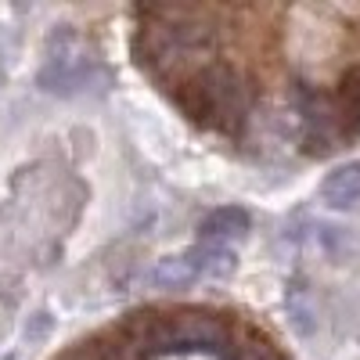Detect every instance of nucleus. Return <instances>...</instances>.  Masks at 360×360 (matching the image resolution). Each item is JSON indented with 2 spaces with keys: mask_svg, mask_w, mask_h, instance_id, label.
Masks as SVG:
<instances>
[{
  "mask_svg": "<svg viewBox=\"0 0 360 360\" xmlns=\"http://www.w3.org/2000/svg\"><path fill=\"white\" fill-rule=\"evenodd\" d=\"M274 62L234 25L231 4L134 8V62L176 108L209 90L281 76L252 159H324L360 137V4H256Z\"/></svg>",
  "mask_w": 360,
  "mask_h": 360,
  "instance_id": "f257e3e1",
  "label": "nucleus"
},
{
  "mask_svg": "<svg viewBox=\"0 0 360 360\" xmlns=\"http://www.w3.org/2000/svg\"><path fill=\"white\" fill-rule=\"evenodd\" d=\"M54 360H292L245 310L159 303L112 321Z\"/></svg>",
  "mask_w": 360,
  "mask_h": 360,
  "instance_id": "f03ea898",
  "label": "nucleus"
},
{
  "mask_svg": "<svg viewBox=\"0 0 360 360\" xmlns=\"http://www.w3.org/2000/svg\"><path fill=\"white\" fill-rule=\"evenodd\" d=\"M252 227L242 205H217L198 220V242L205 245H231L234 238H245Z\"/></svg>",
  "mask_w": 360,
  "mask_h": 360,
  "instance_id": "7ed1b4c3",
  "label": "nucleus"
},
{
  "mask_svg": "<svg viewBox=\"0 0 360 360\" xmlns=\"http://www.w3.org/2000/svg\"><path fill=\"white\" fill-rule=\"evenodd\" d=\"M198 278H202V252H198V245H191L188 252H180V256H166V259H159L152 270H148V281H152L155 288H166V292L191 288Z\"/></svg>",
  "mask_w": 360,
  "mask_h": 360,
  "instance_id": "20e7f679",
  "label": "nucleus"
},
{
  "mask_svg": "<svg viewBox=\"0 0 360 360\" xmlns=\"http://www.w3.org/2000/svg\"><path fill=\"white\" fill-rule=\"evenodd\" d=\"M321 198L335 209H346L353 202H360V162L339 166L321 180Z\"/></svg>",
  "mask_w": 360,
  "mask_h": 360,
  "instance_id": "39448f33",
  "label": "nucleus"
},
{
  "mask_svg": "<svg viewBox=\"0 0 360 360\" xmlns=\"http://www.w3.org/2000/svg\"><path fill=\"white\" fill-rule=\"evenodd\" d=\"M198 252H202V278H209V281H227L238 270V252L231 245H205V242H198Z\"/></svg>",
  "mask_w": 360,
  "mask_h": 360,
  "instance_id": "423d86ee",
  "label": "nucleus"
}]
</instances>
